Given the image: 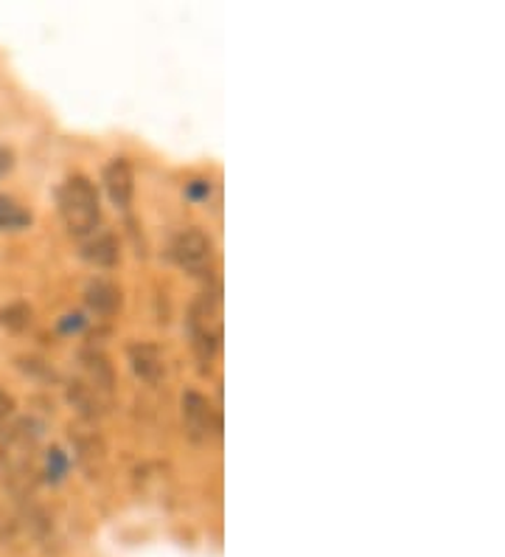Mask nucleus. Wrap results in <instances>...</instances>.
<instances>
[{"label":"nucleus","instance_id":"nucleus-1","mask_svg":"<svg viewBox=\"0 0 505 557\" xmlns=\"http://www.w3.org/2000/svg\"><path fill=\"white\" fill-rule=\"evenodd\" d=\"M60 214L74 237H88L99 228V191L85 175L67 177L60 189Z\"/></svg>","mask_w":505,"mask_h":557},{"label":"nucleus","instance_id":"nucleus-2","mask_svg":"<svg viewBox=\"0 0 505 557\" xmlns=\"http://www.w3.org/2000/svg\"><path fill=\"white\" fill-rule=\"evenodd\" d=\"M191 335L200 349L202 358H211L223 341V307L216 296H202L194 307H191Z\"/></svg>","mask_w":505,"mask_h":557},{"label":"nucleus","instance_id":"nucleus-3","mask_svg":"<svg viewBox=\"0 0 505 557\" xmlns=\"http://www.w3.org/2000/svg\"><path fill=\"white\" fill-rule=\"evenodd\" d=\"M172 253H175L177 265H182L191 273H202L211 265V257H214V245L200 228H189V232L177 234L175 245H172Z\"/></svg>","mask_w":505,"mask_h":557},{"label":"nucleus","instance_id":"nucleus-4","mask_svg":"<svg viewBox=\"0 0 505 557\" xmlns=\"http://www.w3.org/2000/svg\"><path fill=\"white\" fill-rule=\"evenodd\" d=\"M104 186H108V195L113 200V206L118 209H127L132 203V195H135V175H132V166L129 161L124 158H115L104 166Z\"/></svg>","mask_w":505,"mask_h":557},{"label":"nucleus","instance_id":"nucleus-5","mask_svg":"<svg viewBox=\"0 0 505 557\" xmlns=\"http://www.w3.org/2000/svg\"><path fill=\"white\" fill-rule=\"evenodd\" d=\"M85 301H88V307L93 310L96 315H115L118 313V307H122V290L113 285V282H108V278H96V282H90L88 290H85Z\"/></svg>","mask_w":505,"mask_h":557},{"label":"nucleus","instance_id":"nucleus-6","mask_svg":"<svg viewBox=\"0 0 505 557\" xmlns=\"http://www.w3.org/2000/svg\"><path fill=\"white\" fill-rule=\"evenodd\" d=\"M182 417H186V425L194 436H205L211 429V406L209 400L197 392H189L182 397Z\"/></svg>","mask_w":505,"mask_h":557},{"label":"nucleus","instance_id":"nucleus-7","mask_svg":"<svg viewBox=\"0 0 505 557\" xmlns=\"http://www.w3.org/2000/svg\"><path fill=\"white\" fill-rule=\"evenodd\" d=\"M129 360H132V369L135 374L147 383H155L163 372V360L157 347L152 344H138V347L129 349Z\"/></svg>","mask_w":505,"mask_h":557},{"label":"nucleus","instance_id":"nucleus-8","mask_svg":"<svg viewBox=\"0 0 505 557\" xmlns=\"http://www.w3.org/2000/svg\"><path fill=\"white\" fill-rule=\"evenodd\" d=\"M81 257L96 268H113L118 262V239L113 234H99L81 248Z\"/></svg>","mask_w":505,"mask_h":557},{"label":"nucleus","instance_id":"nucleus-9","mask_svg":"<svg viewBox=\"0 0 505 557\" xmlns=\"http://www.w3.org/2000/svg\"><path fill=\"white\" fill-rule=\"evenodd\" d=\"M81 367L88 372V386H93L96 392H110L113 388V369L101 355L85 352L81 355Z\"/></svg>","mask_w":505,"mask_h":557},{"label":"nucleus","instance_id":"nucleus-10","mask_svg":"<svg viewBox=\"0 0 505 557\" xmlns=\"http://www.w3.org/2000/svg\"><path fill=\"white\" fill-rule=\"evenodd\" d=\"M67 400L74 403V408H76V411H79V414H85V417L101 414L99 392H96L93 386H88V383H85V381L71 383V388H67Z\"/></svg>","mask_w":505,"mask_h":557},{"label":"nucleus","instance_id":"nucleus-11","mask_svg":"<svg viewBox=\"0 0 505 557\" xmlns=\"http://www.w3.org/2000/svg\"><path fill=\"white\" fill-rule=\"evenodd\" d=\"M31 223V214L17 200L0 195V232H21Z\"/></svg>","mask_w":505,"mask_h":557},{"label":"nucleus","instance_id":"nucleus-12","mask_svg":"<svg viewBox=\"0 0 505 557\" xmlns=\"http://www.w3.org/2000/svg\"><path fill=\"white\" fill-rule=\"evenodd\" d=\"M28 324H31V307L26 301H14L0 310V326H7L12 333H21Z\"/></svg>","mask_w":505,"mask_h":557},{"label":"nucleus","instance_id":"nucleus-13","mask_svg":"<svg viewBox=\"0 0 505 557\" xmlns=\"http://www.w3.org/2000/svg\"><path fill=\"white\" fill-rule=\"evenodd\" d=\"M14 166V152L12 150H0V177L9 175Z\"/></svg>","mask_w":505,"mask_h":557},{"label":"nucleus","instance_id":"nucleus-14","mask_svg":"<svg viewBox=\"0 0 505 557\" xmlns=\"http://www.w3.org/2000/svg\"><path fill=\"white\" fill-rule=\"evenodd\" d=\"M12 408H14L12 397H9L7 392H0V420H3V417L12 414Z\"/></svg>","mask_w":505,"mask_h":557}]
</instances>
